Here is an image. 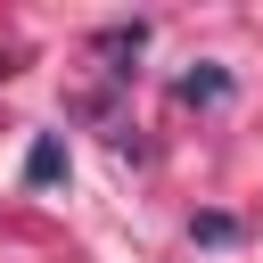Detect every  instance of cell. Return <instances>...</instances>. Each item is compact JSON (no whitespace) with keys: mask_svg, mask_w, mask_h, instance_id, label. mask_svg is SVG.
<instances>
[{"mask_svg":"<svg viewBox=\"0 0 263 263\" xmlns=\"http://www.w3.org/2000/svg\"><path fill=\"white\" fill-rule=\"evenodd\" d=\"M25 181H33V189H49V181H66V140H49V132H41V140L25 148Z\"/></svg>","mask_w":263,"mask_h":263,"instance_id":"6da1fadb","label":"cell"},{"mask_svg":"<svg viewBox=\"0 0 263 263\" xmlns=\"http://www.w3.org/2000/svg\"><path fill=\"white\" fill-rule=\"evenodd\" d=\"M214 99H230V74H222V66H197V74H181V107H214Z\"/></svg>","mask_w":263,"mask_h":263,"instance_id":"7a4b0ae2","label":"cell"},{"mask_svg":"<svg viewBox=\"0 0 263 263\" xmlns=\"http://www.w3.org/2000/svg\"><path fill=\"white\" fill-rule=\"evenodd\" d=\"M140 49H148V25H140V16H132V25H107V33H99V58H140Z\"/></svg>","mask_w":263,"mask_h":263,"instance_id":"3957f363","label":"cell"},{"mask_svg":"<svg viewBox=\"0 0 263 263\" xmlns=\"http://www.w3.org/2000/svg\"><path fill=\"white\" fill-rule=\"evenodd\" d=\"M189 238L197 247H230L238 238V214H189Z\"/></svg>","mask_w":263,"mask_h":263,"instance_id":"277c9868","label":"cell"}]
</instances>
